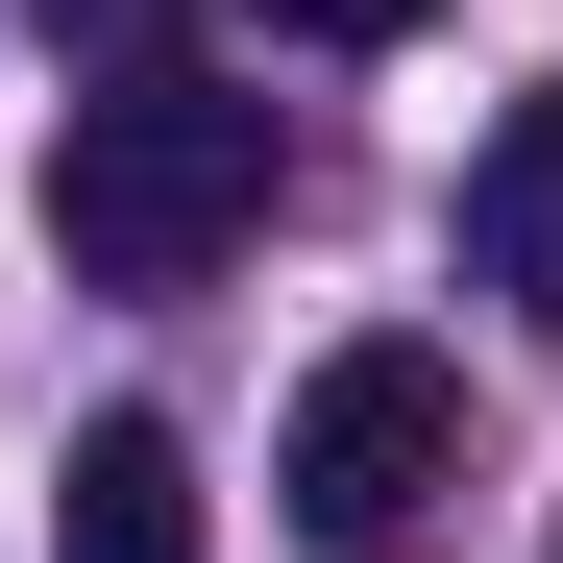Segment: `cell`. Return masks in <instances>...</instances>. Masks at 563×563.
Here are the masks:
<instances>
[{"instance_id": "3957f363", "label": "cell", "mask_w": 563, "mask_h": 563, "mask_svg": "<svg viewBox=\"0 0 563 563\" xmlns=\"http://www.w3.org/2000/svg\"><path fill=\"white\" fill-rule=\"evenodd\" d=\"M49 563H197V441H172V417H99L74 490H49Z\"/></svg>"}, {"instance_id": "5b68a950", "label": "cell", "mask_w": 563, "mask_h": 563, "mask_svg": "<svg viewBox=\"0 0 563 563\" xmlns=\"http://www.w3.org/2000/svg\"><path fill=\"white\" fill-rule=\"evenodd\" d=\"M25 25H49L74 74H172V25H197V0H25Z\"/></svg>"}, {"instance_id": "7a4b0ae2", "label": "cell", "mask_w": 563, "mask_h": 563, "mask_svg": "<svg viewBox=\"0 0 563 563\" xmlns=\"http://www.w3.org/2000/svg\"><path fill=\"white\" fill-rule=\"evenodd\" d=\"M269 490H295L319 563H393V539L465 490V393H441V343H343L319 393H295V441H269Z\"/></svg>"}, {"instance_id": "8992f818", "label": "cell", "mask_w": 563, "mask_h": 563, "mask_svg": "<svg viewBox=\"0 0 563 563\" xmlns=\"http://www.w3.org/2000/svg\"><path fill=\"white\" fill-rule=\"evenodd\" d=\"M269 25H295V49H417L441 0H269Z\"/></svg>"}, {"instance_id": "277c9868", "label": "cell", "mask_w": 563, "mask_h": 563, "mask_svg": "<svg viewBox=\"0 0 563 563\" xmlns=\"http://www.w3.org/2000/svg\"><path fill=\"white\" fill-rule=\"evenodd\" d=\"M465 269L563 343V99H515V123H490V172H465Z\"/></svg>"}, {"instance_id": "6da1fadb", "label": "cell", "mask_w": 563, "mask_h": 563, "mask_svg": "<svg viewBox=\"0 0 563 563\" xmlns=\"http://www.w3.org/2000/svg\"><path fill=\"white\" fill-rule=\"evenodd\" d=\"M245 221H269V99H221L197 49L74 99V147H49V245L99 269V295H197Z\"/></svg>"}]
</instances>
